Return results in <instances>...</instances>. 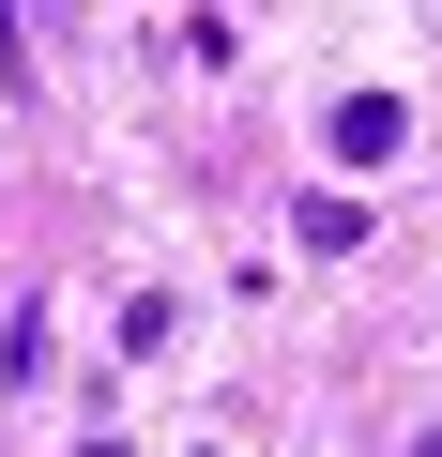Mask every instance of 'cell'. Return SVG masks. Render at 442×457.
Masks as SVG:
<instances>
[{"instance_id":"cell-3","label":"cell","mask_w":442,"mask_h":457,"mask_svg":"<svg viewBox=\"0 0 442 457\" xmlns=\"http://www.w3.org/2000/svg\"><path fill=\"white\" fill-rule=\"evenodd\" d=\"M412 457H442V427H427V442H412Z\"/></svg>"},{"instance_id":"cell-2","label":"cell","mask_w":442,"mask_h":457,"mask_svg":"<svg viewBox=\"0 0 442 457\" xmlns=\"http://www.w3.org/2000/svg\"><path fill=\"white\" fill-rule=\"evenodd\" d=\"M290 228H305L321 260H351V245H366V198H290Z\"/></svg>"},{"instance_id":"cell-1","label":"cell","mask_w":442,"mask_h":457,"mask_svg":"<svg viewBox=\"0 0 442 457\" xmlns=\"http://www.w3.org/2000/svg\"><path fill=\"white\" fill-rule=\"evenodd\" d=\"M321 137H336V168H381V153L412 137V107H396V92H336V122H321Z\"/></svg>"}]
</instances>
